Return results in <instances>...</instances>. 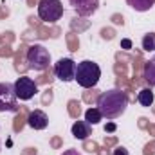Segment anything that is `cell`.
I'll return each mask as SVG.
<instances>
[{
    "instance_id": "9a60e30c",
    "label": "cell",
    "mask_w": 155,
    "mask_h": 155,
    "mask_svg": "<svg viewBox=\"0 0 155 155\" xmlns=\"http://www.w3.org/2000/svg\"><path fill=\"white\" fill-rule=\"evenodd\" d=\"M143 49L144 51H155V35L153 33H150V35H146L144 38H143Z\"/></svg>"
},
{
    "instance_id": "44dd1931",
    "label": "cell",
    "mask_w": 155,
    "mask_h": 155,
    "mask_svg": "<svg viewBox=\"0 0 155 155\" xmlns=\"http://www.w3.org/2000/svg\"><path fill=\"white\" fill-rule=\"evenodd\" d=\"M69 43H71V51H78V41L74 40V36L69 38Z\"/></svg>"
},
{
    "instance_id": "d4e9b609",
    "label": "cell",
    "mask_w": 155,
    "mask_h": 155,
    "mask_svg": "<svg viewBox=\"0 0 155 155\" xmlns=\"http://www.w3.org/2000/svg\"><path fill=\"white\" fill-rule=\"evenodd\" d=\"M0 54H2V56H9V54H11V51H9L7 47H4V49L0 51Z\"/></svg>"
},
{
    "instance_id": "d6986e66",
    "label": "cell",
    "mask_w": 155,
    "mask_h": 155,
    "mask_svg": "<svg viewBox=\"0 0 155 155\" xmlns=\"http://www.w3.org/2000/svg\"><path fill=\"white\" fill-rule=\"evenodd\" d=\"M153 153H155V143H152L144 148V155H153Z\"/></svg>"
},
{
    "instance_id": "ac0fdd59",
    "label": "cell",
    "mask_w": 155,
    "mask_h": 155,
    "mask_svg": "<svg viewBox=\"0 0 155 155\" xmlns=\"http://www.w3.org/2000/svg\"><path fill=\"white\" fill-rule=\"evenodd\" d=\"M101 35H103V38H107V40L114 38V31H112V29H103V31H101Z\"/></svg>"
},
{
    "instance_id": "52a82bcc",
    "label": "cell",
    "mask_w": 155,
    "mask_h": 155,
    "mask_svg": "<svg viewBox=\"0 0 155 155\" xmlns=\"http://www.w3.org/2000/svg\"><path fill=\"white\" fill-rule=\"evenodd\" d=\"M76 61L71 60V58H60L58 63L54 65V76L65 83L69 81H74L76 78Z\"/></svg>"
},
{
    "instance_id": "7402d4cb",
    "label": "cell",
    "mask_w": 155,
    "mask_h": 155,
    "mask_svg": "<svg viewBox=\"0 0 155 155\" xmlns=\"http://www.w3.org/2000/svg\"><path fill=\"white\" fill-rule=\"evenodd\" d=\"M121 47H123V49H130V47H132V41H130V40H123V41H121Z\"/></svg>"
},
{
    "instance_id": "5bb4252c",
    "label": "cell",
    "mask_w": 155,
    "mask_h": 155,
    "mask_svg": "<svg viewBox=\"0 0 155 155\" xmlns=\"http://www.w3.org/2000/svg\"><path fill=\"white\" fill-rule=\"evenodd\" d=\"M101 119H103V116H101V112H99L97 108H88V110L85 112V121H87L88 124H97Z\"/></svg>"
},
{
    "instance_id": "4316f807",
    "label": "cell",
    "mask_w": 155,
    "mask_h": 155,
    "mask_svg": "<svg viewBox=\"0 0 155 155\" xmlns=\"http://www.w3.org/2000/svg\"><path fill=\"white\" fill-rule=\"evenodd\" d=\"M114 22H117V24H123V18H119V16H114Z\"/></svg>"
},
{
    "instance_id": "30bf717a",
    "label": "cell",
    "mask_w": 155,
    "mask_h": 155,
    "mask_svg": "<svg viewBox=\"0 0 155 155\" xmlns=\"http://www.w3.org/2000/svg\"><path fill=\"white\" fill-rule=\"evenodd\" d=\"M90 124L87 123V121H76L74 124H72V135L76 137V139H81V141H85L88 135H90Z\"/></svg>"
},
{
    "instance_id": "ffe728a7",
    "label": "cell",
    "mask_w": 155,
    "mask_h": 155,
    "mask_svg": "<svg viewBox=\"0 0 155 155\" xmlns=\"http://www.w3.org/2000/svg\"><path fill=\"white\" fill-rule=\"evenodd\" d=\"M114 155H128V150L123 148V146H117L116 150H114Z\"/></svg>"
},
{
    "instance_id": "3957f363",
    "label": "cell",
    "mask_w": 155,
    "mask_h": 155,
    "mask_svg": "<svg viewBox=\"0 0 155 155\" xmlns=\"http://www.w3.org/2000/svg\"><path fill=\"white\" fill-rule=\"evenodd\" d=\"M25 58H27V69L38 71V72H43V71H47V69H49L51 54H49V51H47L43 45L35 43V45L27 47Z\"/></svg>"
},
{
    "instance_id": "8fae6325",
    "label": "cell",
    "mask_w": 155,
    "mask_h": 155,
    "mask_svg": "<svg viewBox=\"0 0 155 155\" xmlns=\"http://www.w3.org/2000/svg\"><path fill=\"white\" fill-rule=\"evenodd\" d=\"M143 78H144V81H146L150 87H155V58L148 60V61L144 63Z\"/></svg>"
},
{
    "instance_id": "9c48e42d",
    "label": "cell",
    "mask_w": 155,
    "mask_h": 155,
    "mask_svg": "<svg viewBox=\"0 0 155 155\" xmlns=\"http://www.w3.org/2000/svg\"><path fill=\"white\" fill-rule=\"evenodd\" d=\"M27 124L31 128H35V130H43L49 124V117H47L45 112H41V110H35V112H31L29 117H27Z\"/></svg>"
},
{
    "instance_id": "7c38bea8",
    "label": "cell",
    "mask_w": 155,
    "mask_h": 155,
    "mask_svg": "<svg viewBox=\"0 0 155 155\" xmlns=\"http://www.w3.org/2000/svg\"><path fill=\"white\" fill-rule=\"evenodd\" d=\"M153 92H152V88H143V90H139V94H137V101H139V105L141 107H152L153 105Z\"/></svg>"
},
{
    "instance_id": "8992f818",
    "label": "cell",
    "mask_w": 155,
    "mask_h": 155,
    "mask_svg": "<svg viewBox=\"0 0 155 155\" xmlns=\"http://www.w3.org/2000/svg\"><path fill=\"white\" fill-rule=\"evenodd\" d=\"M13 85H15V94H16V97L22 99V101H29V99L35 97V94L38 92V83H36L35 79L27 78V76L18 78Z\"/></svg>"
},
{
    "instance_id": "277c9868",
    "label": "cell",
    "mask_w": 155,
    "mask_h": 155,
    "mask_svg": "<svg viewBox=\"0 0 155 155\" xmlns=\"http://www.w3.org/2000/svg\"><path fill=\"white\" fill-rule=\"evenodd\" d=\"M63 15V5L60 0H40L38 2V16L47 22V24H54L61 18Z\"/></svg>"
},
{
    "instance_id": "5b68a950",
    "label": "cell",
    "mask_w": 155,
    "mask_h": 155,
    "mask_svg": "<svg viewBox=\"0 0 155 155\" xmlns=\"http://www.w3.org/2000/svg\"><path fill=\"white\" fill-rule=\"evenodd\" d=\"M18 97L15 94V85L0 83V112H18Z\"/></svg>"
},
{
    "instance_id": "4fadbf2b",
    "label": "cell",
    "mask_w": 155,
    "mask_h": 155,
    "mask_svg": "<svg viewBox=\"0 0 155 155\" xmlns=\"http://www.w3.org/2000/svg\"><path fill=\"white\" fill-rule=\"evenodd\" d=\"M126 4H128L132 9L144 13V11H150V9L153 7L155 0H126Z\"/></svg>"
},
{
    "instance_id": "e0dca14e",
    "label": "cell",
    "mask_w": 155,
    "mask_h": 155,
    "mask_svg": "<svg viewBox=\"0 0 155 155\" xmlns=\"http://www.w3.org/2000/svg\"><path fill=\"white\" fill-rule=\"evenodd\" d=\"M24 121H25V119H24V116H22V114L15 119V132H20V130H22V126H24Z\"/></svg>"
},
{
    "instance_id": "ba28073f",
    "label": "cell",
    "mask_w": 155,
    "mask_h": 155,
    "mask_svg": "<svg viewBox=\"0 0 155 155\" xmlns=\"http://www.w3.org/2000/svg\"><path fill=\"white\" fill-rule=\"evenodd\" d=\"M69 4L74 7V11L79 16H83V18L92 16L97 11V7H99V0H69Z\"/></svg>"
},
{
    "instance_id": "484cf974",
    "label": "cell",
    "mask_w": 155,
    "mask_h": 155,
    "mask_svg": "<svg viewBox=\"0 0 155 155\" xmlns=\"http://www.w3.org/2000/svg\"><path fill=\"white\" fill-rule=\"evenodd\" d=\"M87 148H88V152H96V144L92 143V144H87Z\"/></svg>"
},
{
    "instance_id": "2e32d148",
    "label": "cell",
    "mask_w": 155,
    "mask_h": 155,
    "mask_svg": "<svg viewBox=\"0 0 155 155\" xmlns=\"http://www.w3.org/2000/svg\"><path fill=\"white\" fill-rule=\"evenodd\" d=\"M69 107H71V108H69L71 116H72V117L79 116V103H76V101H71V103H69Z\"/></svg>"
},
{
    "instance_id": "cb8c5ba5",
    "label": "cell",
    "mask_w": 155,
    "mask_h": 155,
    "mask_svg": "<svg viewBox=\"0 0 155 155\" xmlns=\"http://www.w3.org/2000/svg\"><path fill=\"white\" fill-rule=\"evenodd\" d=\"M61 155H81V153H79L78 150H65Z\"/></svg>"
},
{
    "instance_id": "603a6c76",
    "label": "cell",
    "mask_w": 155,
    "mask_h": 155,
    "mask_svg": "<svg viewBox=\"0 0 155 155\" xmlns=\"http://www.w3.org/2000/svg\"><path fill=\"white\" fill-rule=\"evenodd\" d=\"M105 132H116V124H114V123H108V124L105 126Z\"/></svg>"
},
{
    "instance_id": "7a4b0ae2",
    "label": "cell",
    "mask_w": 155,
    "mask_h": 155,
    "mask_svg": "<svg viewBox=\"0 0 155 155\" xmlns=\"http://www.w3.org/2000/svg\"><path fill=\"white\" fill-rule=\"evenodd\" d=\"M101 78V69L97 63L90 61V60H83L81 63H78L76 67V79L78 85L83 88H94L97 85Z\"/></svg>"
},
{
    "instance_id": "83f0119b",
    "label": "cell",
    "mask_w": 155,
    "mask_h": 155,
    "mask_svg": "<svg viewBox=\"0 0 155 155\" xmlns=\"http://www.w3.org/2000/svg\"><path fill=\"white\" fill-rule=\"evenodd\" d=\"M29 4H35V0H29Z\"/></svg>"
},
{
    "instance_id": "6da1fadb",
    "label": "cell",
    "mask_w": 155,
    "mask_h": 155,
    "mask_svg": "<svg viewBox=\"0 0 155 155\" xmlns=\"http://www.w3.org/2000/svg\"><path fill=\"white\" fill-rule=\"evenodd\" d=\"M128 107V96L121 88H112L97 96V110L107 119H117Z\"/></svg>"
}]
</instances>
